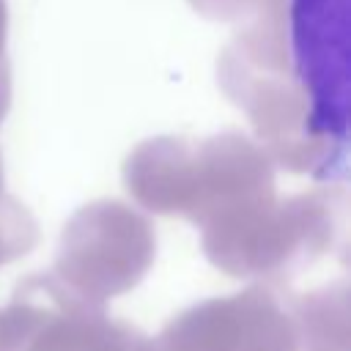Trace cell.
Wrapping results in <instances>:
<instances>
[{"label": "cell", "instance_id": "6da1fadb", "mask_svg": "<svg viewBox=\"0 0 351 351\" xmlns=\"http://www.w3.org/2000/svg\"><path fill=\"white\" fill-rule=\"evenodd\" d=\"M285 47L304 123L324 148L315 176L343 181L351 121V0H285Z\"/></svg>", "mask_w": 351, "mask_h": 351}]
</instances>
